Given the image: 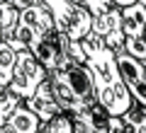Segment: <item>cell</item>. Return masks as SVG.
I'll return each mask as SVG.
<instances>
[{"label":"cell","mask_w":146,"mask_h":133,"mask_svg":"<svg viewBox=\"0 0 146 133\" xmlns=\"http://www.w3.org/2000/svg\"><path fill=\"white\" fill-rule=\"evenodd\" d=\"M39 128H42V121L20 102L0 126V133H39Z\"/></svg>","instance_id":"obj_11"},{"label":"cell","mask_w":146,"mask_h":133,"mask_svg":"<svg viewBox=\"0 0 146 133\" xmlns=\"http://www.w3.org/2000/svg\"><path fill=\"white\" fill-rule=\"evenodd\" d=\"M20 104V99L15 94H10L7 90H0V126L5 123V119L12 114V109Z\"/></svg>","instance_id":"obj_18"},{"label":"cell","mask_w":146,"mask_h":133,"mask_svg":"<svg viewBox=\"0 0 146 133\" xmlns=\"http://www.w3.org/2000/svg\"><path fill=\"white\" fill-rule=\"evenodd\" d=\"M44 80H46V70L34 61V56L29 51H17L12 75H10V82H7L5 90L10 94H15L20 102H25V99H29L34 94V90Z\"/></svg>","instance_id":"obj_5"},{"label":"cell","mask_w":146,"mask_h":133,"mask_svg":"<svg viewBox=\"0 0 146 133\" xmlns=\"http://www.w3.org/2000/svg\"><path fill=\"white\" fill-rule=\"evenodd\" d=\"M90 34L98 36L107 48L117 51L122 48V41H124V34H122V17L117 7H110V10L100 12L90 20Z\"/></svg>","instance_id":"obj_8"},{"label":"cell","mask_w":146,"mask_h":133,"mask_svg":"<svg viewBox=\"0 0 146 133\" xmlns=\"http://www.w3.org/2000/svg\"><path fill=\"white\" fill-rule=\"evenodd\" d=\"M0 3H5V0H0Z\"/></svg>","instance_id":"obj_23"},{"label":"cell","mask_w":146,"mask_h":133,"mask_svg":"<svg viewBox=\"0 0 146 133\" xmlns=\"http://www.w3.org/2000/svg\"><path fill=\"white\" fill-rule=\"evenodd\" d=\"M46 82H49V90H51L58 109L66 111V114H71V116L95 104L93 77H90L88 68H85L83 63L68 61L61 70L49 73Z\"/></svg>","instance_id":"obj_2"},{"label":"cell","mask_w":146,"mask_h":133,"mask_svg":"<svg viewBox=\"0 0 146 133\" xmlns=\"http://www.w3.org/2000/svg\"><path fill=\"white\" fill-rule=\"evenodd\" d=\"M68 3H73V5H80V7H85V0H68Z\"/></svg>","instance_id":"obj_22"},{"label":"cell","mask_w":146,"mask_h":133,"mask_svg":"<svg viewBox=\"0 0 146 133\" xmlns=\"http://www.w3.org/2000/svg\"><path fill=\"white\" fill-rule=\"evenodd\" d=\"M80 51H83V66L88 68L90 77H93L95 102L110 116H122L124 111H129L134 102L119 80V73L115 66V51L107 48L93 34H88L80 41Z\"/></svg>","instance_id":"obj_1"},{"label":"cell","mask_w":146,"mask_h":133,"mask_svg":"<svg viewBox=\"0 0 146 133\" xmlns=\"http://www.w3.org/2000/svg\"><path fill=\"white\" fill-rule=\"evenodd\" d=\"M54 31V22L49 17V12L44 10L42 5H29L25 10H20V17H17V27L12 31V36L5 41L12 51H32L36 41L42 39L44 34Z\"/></svg>","instance_id":"obj_4"},{"label":"cell","mask_w":146,"mask_h":133,"mask_svg":"<svg viewBox=\"0 0 146 133\" xmlns=\"http://www.w3.org/2000/svg\"><path fill=\"white\" fill-rule=\"evenodd\" d=\"M112 133H146V107H131L122 116H115Z\"/></svg>","instance_id":"obj_13"},{"label":"cell","mask_w":146,"mask_h":133,"mask_svg":"<svg viewBox=\"0 0 146 133\" xmlns=\"http://www.w3.org/2000/svg\"><path fill=\"white\" fill-rule=\"evenodd\" d=\"M22 104H25V107L29 109V111L34 114L42 123H46L49 119H54L56 114H61V109H58V104H56V99H54L51 90H49V82L46 80L36 87L34 94H32L29 99H25Z\"/></svg>","instance_id":"obj_10"},{"label":"cell","mask_w":146,"mask_h":133,"mask_svg":"<svg viewBox=\"0 0 146 133\" xmlns=\"http://www.w3.org/2000/svg\"><path fill=\"white\" fill-rule=\"evenodd\" d=\"M7 5H12L15 10H25L29 5H39V0H5Z\"/></svg>","instance_id":"obj_20"},{"label":"cell","mask_w":146,"mask_h":133,"mask_svg":"<svg viewBox=\"0 0 146 133\" xmlns=\"http://www.w3.org/2000/svg\"><path fill=\"white\" fill-rule=\"evenodd\" d=\"M119 17H122V34H124V39H144L146 3H134V5L119 10Z\"/></svg>","instance_id":"obj_12"},{"label":"cell","mask_w":146,"mask_h":133,"mask_svg":"<svg viewBox=\"0 0 146 133\" xmlns=\"http://www.w3.org/2000/svg\"><path fill=\"white\" fill-rule=\"evenodd\" d=\"M122 51L129 53L131 58L146 63V39H124L122 41Z\"/></svg>","instance_id":"obj_17"},{"label":"cell","mask_w":146,"mask_h":133,"mask_svg":"<svg viewBox=\"0 0 146 133\" xmlns=\"http://www.w3.org/2000/svg\"><path fill=\"white\" fill-rule=\"evenodd\" d=\"M15 56H17V53L12 51L7 44H3V41H0V90H5L7 82H10L12 66H15Z\"/></svg>","instance_id":"obj_15"},{"label":"cell","mask_w":146,"mask_h":133,"mask_svg":"<svg viewBox=\"0 0 146 133\" xmlns=\"http://www.w3.org/2000/svg\"><path fill=\"white\" fill-rule=\"evenodd\" d=\"M39 133H42V131H39Z\"/></svg>","instance_id":"obj_24"},{"label":"cell","mask_w":146,"mask_h":133,"mask_svg":"<svg viewBox=\"0 0 146 133\" xmlns=\"http://www.w3.org/2000/svg\"><path fill=\"white\" fill-rule=\"evenodd\" d=\"M42 133H73V123H71V114L61 111L56 114L54 119H49L46 123H42L39 128Z\"/></svg>","instance_id":"obj_16"},{"label":"cell","mask_w":146,"mask_h":133,"mask_svg":"<svg viewBox=\"0 0 146 133\" xmlns=\"http://www.w3.org/2000/svg\"><path fill=\"white\" fill-rule=\"evenodd\" d=\"M17 17H20V10H15L7 3H0V41L3 44L12 36V31L17 27Z\"/></svg>","instance_id":"obj_14"},{"label":"cell","mask_w":146,"mask_h":133,"mask_svg":"<svg viewBox=\"0 0 146 133\" xmlns=\"http://www.w3.org/2000/svg\"><path fill=\"white\" fill-rule=\"evenodd\" d=\"M115 66L119 73V80L124 85V90L129 92L131 102L136 107H146V63L131 58L129 53H124L122 48L115 51Z\"/></svg>","instance_id":"obj_6"},{"label":"cell","mask_w":146,"mask_h":133,"mask_svg":"<svg viewBox=\"0 0 146 133\" xmlns=\"http://www.w3.org/2000/svg\"><path fill=\"white\" fill-rule=\"evenodd\" d=\"M110 0H85V10L90 12V17H95V15H100V12H105V10H110Z\"/></svg>","instance_id":"obj_19"},{"label":"cell","mask_w":146,"mask_h":133,"mask_svg":"<svg viewBox=\"0 0 146 133\" xmlns=\"http://www.w3.org/2000/svg\"><path fill=\"white\" fill-rule=\"evenodd\" d=\"M71 123H73V133H112L115 116H110V114L95 102L93 107L73 114Z\"/></svg>","instance_id":"obj_9"},{"label":"cell","mask_w":146,"mask_h":133,"mask_svg":"<svg viewBox=\"0 0 146 133\" xmlns=\"http://www.w3.org/2000/svg\"><path fill=\"white\" fill-rule=\"evenodd\" d=\"M39 5L49 12L54 31L66 36L68 41H83L90 34V12L68 0H39Z\"/></svg>","instance_id":"obj_3"},{"label":"cell","mask_w":146,"mask_h":133,"mask_svg":"<svg viewBox=\"0 0 146 133\" xmlns=\"http://www.w3.org/2000/svg\"><path fill=\"white\" fill-rule=\"evenodd\" d=\"M29 53L34 56V61L39 63V66L46 70V75H49V73H54V70H61L68 63V39L61 36V34H56V31H49V34H44L42 39L32 46Z\"/></svg>","instance_id":"obj_7"},{"label":"cell","mask_w":146,"mask_h":133,"mask_svg":"<svg viewBox=\"0 0 146 133\" xmlns=\"http://www.w3.org/2000/svg\"><path fill=\"white\" fill-rule=\"evenodd\" d=\"M136 0H110V5L112 7H117V10H124V7H129V5H134Z\"/></svg>","instance_id":"obj_21"}]
</instances>
